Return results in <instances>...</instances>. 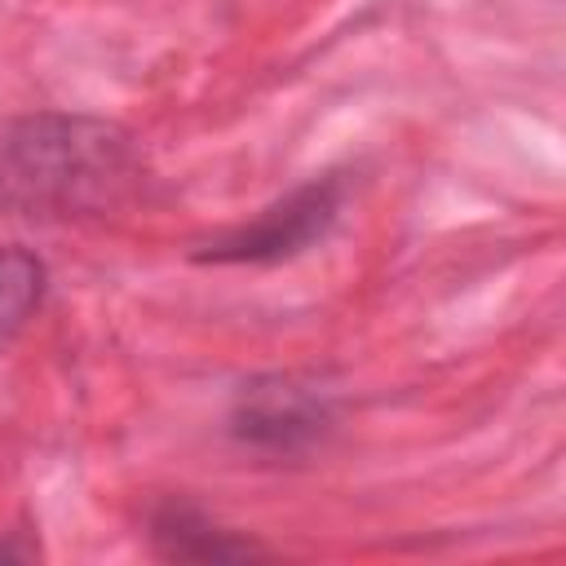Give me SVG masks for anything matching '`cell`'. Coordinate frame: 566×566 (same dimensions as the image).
I'll use <instances>...</instances> for the list:
<instances>
[{"label": "cell", "mask_w": 566, "mask_h": 566, "mask_svg": "<svg viewBox=\"0 0 566 566\" xmlns=\"http://www.w3.org/2000/svg\"><path fill=\"white\" fill-rule=\"evenodd\" d=\"M142 155L119 124L31 115L0 133V203L18 217H97L128 199Z\"/></svg>", "instance_id": "obj_1"}, {"label": "cell", "mask_w": 566, "mask_h": 566, "mask_svg": "<svg viewBox=\"0 0 566 566\" xmlns=\"http://www.w3.org/2000/svg\"><path fill=\"white\" fill-rule=\"evenodd\" d=\"M336 212H340V181L336 177L310 181V186L283 195L279 203H270L252 226H239L234 234L208 243L199 252V261H252V265H265V261L296 256V252H305L310 243H318L332 230Z\"/></svg>", "instance_id": "obj_2"}, {"label": "cell", "mask_w": 566, "mask_h": 566, "mask_svg": "<svg viewBox=\"0 0 566 566\" xmlns=\"http://www.w3.org/2000/svg\"><path fill=\"white\" fill-rule=\"evenodd\" d=\"M327 424V402L296 380H256L234 407V433L265 451H301Z\"/></svg>", "instance_id": "obj_3"}, {"label": "cell", "mask_w": 566, "mask_h": 566, "mask_svg": "<svg viewBox=\"0 0 566 566\" xmlns=\"http://www.w3.org/2000/svg\"><path fill=\"white\" fill-rule=\"evenodd\" d=\"M155 539L168 557H212V562H234V557H248L252 548L248 544H234L226 531L208 526L203 517H195L190 509H164L159 522H155Z\"/></svg>", "instance_id": "obj_4"}, {"label": "cell", "mask_w": 566, "mask_h": 566, "mask_svg": "<svg viewBox=\"0 0 566 566\" xmlns=\"http://www.w3.org/2000/svg\"><path fill=\"white\" fill-rule=\"evenodd\" d=\"M44 296V261L27 248H0V336L18 332Z\"/></svg>", "instance_id": "obj_5"}]
</instances>
